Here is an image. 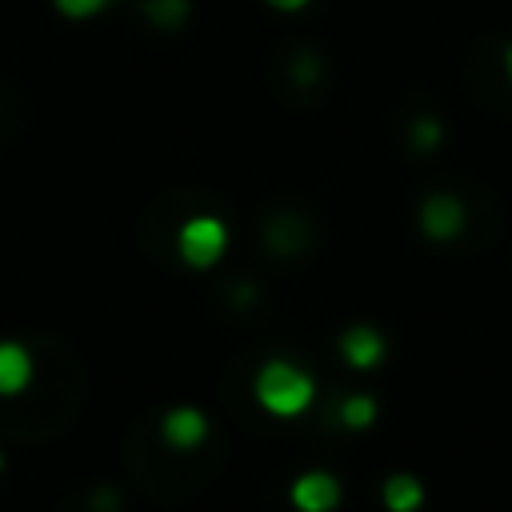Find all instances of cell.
<instances>
[{
  "mask_svg": "<svg viewBox=\"0 0 512 512\" xmlns=\"http://www.w3.org/2000/svg\"><path fill=\"white\" fill-rule=\"evenodd\" d=\"M316 396L312 376L292 360H268L256 372V400L272 416H300Z\"/></svg>",
  "mask_w": 512,
  "mask_h": 512,
  "instance_id": "cell-1",
  "label": "cell"
},
{
  "mask_svg": "<svg viewBox=\"0 0 512 512\" xmlns=\"http://www.w3.org/2000/svg\"><path fill=\"white\" fill-rule=\"evenodd\" d=\"M176 248H180V260L188 268H212L228 248V228L216 216H192L180 224Z\"/></svg>",
  "mask_w": 512,
  "mask_h": 512,
  "instance_id": "cell-2",
  "label": "cell"
},
{
  "mask_svg": "<svg viewBox=\"0 0 512 512\" xmlns=\"http://www.w3.org/2000/svg\"><path fill=\"white\" fill-rule=\"evenodd\" d=\"M416 220H420V232H424L428 240L448 244V240H456V236L464 232L468 208H464V200L452 196V192H432V196L420 200V216H416Z\"/></svg>",
  "mask_w": 512,
  "mask_h": 512,
  "instance_id": "cell-3",
  "label": "cell"
},
{
  "mask_svg": "<svg viewBox=\"0 0 512 512\" xmlns=\"http://www.w3.org/2000/svg\"><path fill=\"white\" fill-rule=\"evenodd\" d=\"M296 512H336L340 504V480L324 468H312V472H300L288 488Z\"/></svg>",
  "mask_w": 512,
  "mask_h": 512,
  "instance_id": "cell-4",
  "label": "cell"
},
{
  "mask_svg": "<svg viewBox=\"0 0 512 512\" xmlns=\"http://www.w3.org/2000/svg\"><path fill=\"white\" fill-rule=\"evenodd\" d=\"M384 352H388V344L372 324H348L340 332V356H344L348 368H360V372L376 368L384 360Z\"/></svg>",
  "mask_w": 512,
  "mask_h": 512,
  "instance_id": "cell-5",
  "label": "cell"
},
{
  "mask_svg": "<svg viewBox=\"0 0 512 512\" xmlns=\"http://www.w3.org/2000/svg\"><path fill=\"white\" fill-rule=\"evenodd\" d=\"M160 436H164L176 452H188V448H196V444L208 436V416H204L200 408H192V404H180V408H172V412L160 420Z\"/></svg>",
  "mask_w": 512,
  "mask_h": 512,
  "instance_id": "cell-6",
  "label": "cell"
},
{
  "mask_svg": "<svg viewBox=\"0 0 512 512\" xmlns=\"http://www.w3.org/2000/svg\"><path fill=\"white\" fill-rule=\"evenodd\" d=\"M32 380V352L16 340H0V396L24 392Z\"/></svg>",
  "mask_w": 512,
  "mask_h": 512,
  "instance_id": "cell-7",
  "label": "cell"
},
{
  "mask_svg": "<svg viewBox=\"0 0 512 512\" xmlns=\"http://www.w3.org/2000/svg\"><path fill=\"white\" fill-rule=\"evenodd\" d=\"M380 500L388 512H416L424 504V484L412 472H392L380 488Z\"/></svg>",
  "mask_w": 512,
  "mask_h": 512,
  "instance_id": "cell-8",
  "label": "cell"
},
{
  "mask_svg": "<svg viewBox=\"0 0 512 512\" xmlns=\"http://www.w3.org/2000/svg\"><path fill=\"white\" fill-rule=\"evenodd\" d=\"M440 140H444V128H440L436 116H416V120H412V128H408V144H412L416 152H436Z\"/></svg>",
  "mask_w": 512,
  "mask_h": 512,
  "instance_id": "cell-9",
  "label": "cell"
},
{
  "mask_svg": "<svg viewBox=\"0 0 512 512\" xmlns=\"http://www.w3.org/2000/svg\"><path fill=\"white\" fill-rule=\"evenodd\" d=\"M372 420H376V400H372V396L356 392V396H348V400L340 404V424H344V428H368Z\"/></svg>",
  "mask_w": 512,
  "mask_h": 512,
  "instance_id": "cell-10",
  "label": "cell"
},
{
  "mask_svg": "<svg viewBox=\"0 0 512 512\" xmlns=\"http://www.w3.org/2000/svg\"><path fill=\"white\" fill-rule=\"evenodd\" d=\"M184 12H188V4H184V0H152V4H148L152 24H164V28L180 24V20H184Z\"/></svg>",
  "mask_w": 512,
  "mask_h": 512,
  "instance_id": "cell-11",
  "label": "cell"
},
{
  "mask_svg": "<svg viewBox=\"0 0 512 512\" xmlns=\"http://www.w3.org/2000/svg\"><path fill=\"white\" fill-rule=\"evenodd\" d=\"M52 4L68 20H88V16H100L108 8V0H52Z\"/></svg>",
  "mask_w": 512,
  "mask_h": 512,
  "instance_id": "cell-12",
  "label": "cell"
},
{
  "mask_svg": "<svg viewBox=\"0 0 512 512\" xmlns=\"http://www.w3.org/2000/svg\"><path fill=\"white\" fill-rule=\"evenodd\" d=\"M268 4H272L276 12H300V8L308 4V0H268Z\"/></svg>",
  "mask_w": 512,
  "mask_h": 512,
  "instance_id": "cell-13",
  "label": "cell"
},
{
  "mask_svg": "<svg viewBox=\"0 0 512 512\" xmlns=\"http://www.w3.org/2000/svg\"><path fill=\"white\" fill-rule=\"evenodd\" d=\"M504 76H508V88H512V44L504 48Z\"/></svg>",
  "mask_w": 512,
  "mask_h": 512,
  "instance_id": "cell-14",
  "label": "cell"
},
{
  "mask_svg": "<svg viewBox=\"0 0 512 512\" xmlns=\"http://www.w3.org/2000/svg\"><path fill=\"white\" fill-rule=\"evenodd\" d=\"M0 468H4V456H0Z\"/></svg>",
  "mask_w": 512,
  "mask_h": 512,
  "instance_id": "cell-15",
  "label": "cell"
}]
</instances>
